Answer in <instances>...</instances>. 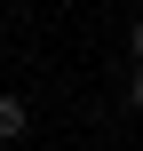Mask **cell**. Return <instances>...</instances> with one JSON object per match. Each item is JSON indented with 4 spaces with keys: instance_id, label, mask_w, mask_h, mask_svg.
Returning a JSON list of instances; mask_svg holds the SVG:
<instances>
[{
    "instance_id": "obj_1",
    "label": "cell",
    "mask_w": 143,
    "mask_h": 151,
    "mask_svg": "<svg viewBox=\"0 0 143 151\" xmlns=\"http://www.w3.org/2000/svg\"><path fill=\"white\" fill-rule=\"evenodd\" d=\"M24 135H32V104H24L16 88H0V151H16Z\"/></svg>"
},
{
    "instance_id": "obj_3",
    "label": "cell",
    "mask_w": 143,
    "mask_h": 151,
    "mask_svg": "<svg viewBox=\"0 0 143 151\" xmlns=\"http://www.w3.org/2000/svg\"><path fill=\"white\" fill-rule=\"evenodd\" d=\"M127 56H135V64H143V16H135V32H127Z\"/></svg>"
},
{
    "instance_id": "obj_2",
    "label": "cell",
    "mask_w": 143,
    "mask_h": 151,
    "mask_svg": "<svg viewBox=\"0 0 143 151\" xmlns=\"http://www.w3.org/2000/svg\"><path fill=\"white\" fill-rule=\"evenodd\" d=\"M127 111H143V64H127Z\"/></svg>"
}]
</instances>
